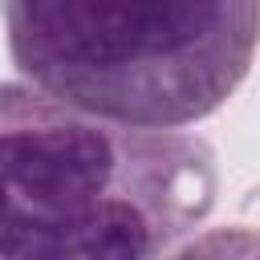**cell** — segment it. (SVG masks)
I'll list each match as a JSON object with an SVG mask.
<instances>
[{"label": "cell", "instance_id": "6da1fadb", "mask_svg": "<svg viewBox=\"0 0 260 260\" xmlns=\"http://www.w3.org/2000/svg\"><path fill=\"white\" fill-rule=\"evenodd\" d=\"M215 150L0 85V260H162L215 211Z\"/></svg>", "mask_w": 260, "mask_h": 260}, {"label": "cell", "instance_id": "7a4b0ae2", "mask_svg": "<svg viewBox=\"0 0 260 260\" xmlns=\"http://www.w3.org/2000/svg\"><path fill=\"white\" fill-rule=\"evenodd\" d=\"M16 77L77 110L183 130L248 77L260 0H4Z\"/></svg>", "mask_w": 260, "mask_h": 260}, {"label": "cell", "instance_id": "3957f363", "mask_svg": "<svg viewBox=\"0 0 260 260\" xmlns=\"http://www.w3.org/2000/svg\"><path fill=\"white\" fill-rule=\"evenodd\" d=\"M162 260H260V228H203L187 236L179 248H171Z\"/></svg>", "mask_w": 260, "mask_h": 260}]
</instances>
